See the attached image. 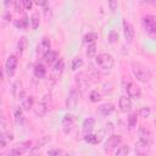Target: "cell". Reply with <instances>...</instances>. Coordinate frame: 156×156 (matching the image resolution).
Returning <instances> with one entry per match:
<instances>
[{
	"label": "cell",
	"mask_w": 156,
	"mask_h": 156,
	"mask_svg": "<svg viewBox=\"0 0 156 156\" xmlns=\"http://www.w3.org/2000/svg\"><path fill=\"white\" fill-rule=\"evenodd\" d=\"M44 60L48 62V63H55L58 58H57V52L55 50H50L48 51L45 55H44Z\"/></svg>",
	"instance_id": "cell-21"
},
{
	"label": "cell",
	"mask_w": 156,
	"mask_h": 156,
	"mask_svg": "<svg viewBox=\"0 0 156 156\" xmlns=\"http://www.w3.org/2000/svg\"><path fill=\"white\" fill-rule=\"evenodd\" d=\"M149 146H150V145H146V144H144V143H141V141H138V143L135 144V152H136V155L144 156V155L147 152Z\"/></svg>",
	"instance_id": "cell-19"
},
{
	"label": "cell",
	"mask_w": 156,
	"mask_h": 156,
	"mask_svg": "<svg viewBox=\"0 0 156 156\" xmlns=\"http://www.w3.org/2000/svg\"><path fill=\"white\" fill-rule=\"evenodd\" d=\"M63 69H65V61L62 60V58H58L55 63H54V67H52V73H51V78H54V79H57L61 74H62V72H63Z\"/></svg>",
	"instance_id": "cell-13"
},
{
	"label": "cell",
	"mask_w": 156,
	"mask_h": 156,
	"mask_svg": "<svg viewBox=\"0 0 156 156\" xmlns=\"http://www.w3.org/2000/svg\"><path fill=\"white\" fill-rule=\"evenodd\" d=\"M11 93L16 100H24V89H23V84L21 80L13 82L12 88H11Z\"/></svg>",
	"instance_id": "cell-10"
},
{
	"label": "cell",
	"mask_w": 156,
	"mask_h": 156,
	"mask_svg": "<svg viewBox=\"0 0 156 156\" xmlns=\"http://www.w3.org/2000/svg\"><path fill=\"white\" fill-rule=\"evenodd\" d=\"M82 66H83V60L80 57H74L71 62V69L72 71H76L78 68H80Z\"/></svg>",
	"instance_id": "cell-31"
},
{
	"label": "cell",
	"mask_w": 156,
	"mask_h": 156,
	"mask_svg": "<svg viewBox=\"0 0 156 156\" xmlns=\"http://www.w3.org/2000/svg\"><path fill=\"white\" fill-rule=\"evenodd\" d=\"M95 127V119L91 118V117H88L83 121V124H82V132L84 135H88V134H91L93 129Z\"/></svg>",
	"instance_id": "cell-15"
},
{
	"label": "cell",
	"mask_w": 156,
	"mask_h": 156,
	"mask_svg": "<svg viewBox=\"0 0 156 156\" xmlns=\"http://www.w3.org/2000/svg\"><path fill=\"white\" fill-rule=\"evenodd\" d=\"M74 123H76L74 116H72V115H65V117L62 119V129H63V133L65 134L71 133V130L74 127Z\"/></svg>",
	"instance_id": "cell-11"
},
{
	"label": "cell",
	"mask_w": 156,
	"mask_h": 156,
	"mask_svg": "<svg viewBox=\"0 0 156 156\" xmlns=\"http://www.w3.org/2000/svg\"><path fill=\"white\" fill-rule=\"evenodd\" d=\"M124 89H126L127 95H128L129 98L139 99V98L141 96V90H140V88H139L135 83H133V82H127V83L124 84Z\"/></svg>",
	"instance_id": "cell-8"
},
{
	"label": "cell",
	"mask_w": 156,
	"mask_h": 156,
	"mask_svg": "<svg viewBox=\"0 0 156 156\" xmlns=\"http://www.w3.org/2000/svg\"><path fill=\"white\" fill-rule=\"evenodd\" d=\"M118 106H119V110L122 111V112H129L130 111V108H132V101H130V99L128 98V96H121L119 98V100H118Z\"/></svg>",
	"instance_id": "cell-17"
},
{
	"label": "cell",
	"mask_w": 156,
	"mask_h": 156,
	"mask_svg": "<svg viewBox=\"0 0 156 156\" xmlns=\"http://www.w3.org/2000/svg\"><path fill=\"white\" fill-rule=\"evenodd\" d=\"M78 101H79V93L74 88H72L67 95V99H66V108L67 110L76 108V106L78 105Z\"/></svg>",
	"instance_id": "cell-5"
},
{
	"label": "cell",
	"mask_w": 156,
	"mask_h": 156,
	"mask_svg": "<svg viewBox=\"0 0 156 156\" xmlns=\"http://www.w3.org/2000/svg\"><path fill=\"white\" fill-rule=\"evenodd\" d=\"M141 24L149 37L156 39V16L146 15L141 18Z\"/></svg>",
	"instance_id": "cell-2"
},
{
	"label": "cell",
	"mask_w": 156,
	"mask_h": 156,
	"mask_svg": "<svg viewBox=\"0 0 156 156\" xmlns=\"http://www.w3.org/2000/svg\"><path fill=\"white\" fill-rule=\"evenodd\" d=\"M13 117L17 124H22L24 122V117H23V111L21 107H16L13 110Z\"/></svg>",
	"instance_id": "cell-22"
},
{
	"label": "cell",
	"mask_w": 156,
	"mask_h": 156,
	"mask_svg": "<svg viewBox=\"0 0 156 156\" xmlns=\"http://www.w3.org/2000/svg\"><path fill=\"white\" fill-rule=\"evenodd\" d=\"M95 62L102 69H111L113 67L115 60H113V57L110 54H105L104 52V54H99L95 57Z\"/></svg>",
	"instance_id": "cell-4"
},
{
	"label": "cell",
	"mask_w": 156,
	"mask_h": 156,
	"mask_svg": "<svg viewBox=\"0 0 156 156\" xmlns=\"http://www.w3.org/2000/svg\"><path fill=\"white\" fill-rule=\"evenodd\" d=\"M150 107H141V110H140V116L141 117H149L150 116Z\"/></svg>",
	"instance_id": "cell-37"
},
{
	"label": "cell",
	"mask_w": 156,
	"mask_h": 156,
	"mask_svg": "<svg viewBox=\"0 0 156 156\" xmlns=\"http://www.w3.org/2000/svg\"><path fill=\"white\" fill-rule=\"evenodd\" d=\"M138 136H139V141L150 145L152 143V134L149 129H146L145 127H140L138 130Z\"/></svg>",
	"instance_id": "cell-12"
},
{
	"label": "cell",
	"mask_w": 156,
	"mask_h": 156,
	"mask_svg": "<svg viewBox=\"0 0 156 156\" xmlns=\"http://www.w3.org/2000/svg\"><path fill=\"white\" fill-rule=\"evenodd\" d=\"M2 156H5V155H2Z\"/></svg>",
	"instance_id": "cell-45"
},
{
	"label": "cell",
	"mask_w": 156,
	"mask_h": 156,
	"mask_svg": "<svg viewBox=\"0 0 156 156\" xmlns=\"http://www.w3.org/2000/svg\"><path fill=\"white\" fill-rule=\"evenodd\" d=\"M26 45H27V40H26V38H24V37H21L20 40H18V43H17V52H18L20 55H22V52L24 51Z\"/></svg>",
	"instance_id": "cell-30"
},
{
	"label": "cell",
	"mask_w": 156,
	"mask_h": 156,
	"mask_svg": "<svg viewBox=\"0 0 156 156\" xmlns=\"http://www.w3.org/2000/svg\"><path fill=\"white\" fill-rule=\"evenodd\" d=\"M50 108V95H44L41 98V100L33 107V111L34 113L38 116V117H44L46 115V112L49 111Z\"/></svg>",
	"instance_id": "cell-3"
},
{
	"label": "cell",
	"mask_w": 156,
	"mask_h": 156,
	"mask_svg": "<svg viewBox=\"0 0 156 156\" xmlns=\"http://www.w3.org/2000/svg\"><path fill=\"white\" fill-rule=\"evenodd\" d=\"M117 41H118V33L116 30H110V33H108V43L115 44Z\"/></svg>",
	"instance_id": "cell-34"
},
{
	"label": "cell",
	"mask_w": 156,
	"mask_h": 156,
	"mask_svg": "<svg viewBox=\"0 0 156 156\" xmlns=\"http://www.w3.org/2000/svg\"><path fill=\"white\" fill-rule=\"evenodd\" d=\"M13 6H15V11L16 12H22L23 10H24V7H23V2H22V0L20 1V0H17V1H15L13 2Z\"/></svg>",
	"instance_id": "cell-35"
},
{
	"label": "cell",
	"mask_w": 156,
	"mask_h": 156,
	"mask_svg": "<svg viewBox=\"0 0 156 156\" xmlns=\"http://www.w3.org/2000/svg\"><path fill=\"white\" fill-rule=\"evenodd\" d=\"M130 67H132V72H133L134 77L139 82L147 83L151 79V72H150V69L146 66H144L143 63H140V62H132L130 63Z\"/></svg>",
	"instance_id": "cell-1"
},
{
	"label": "cell",
	"mask_w": 156,
	"mask_h": 156,
	"mask_svg": "<svg viewBox=\"0 0 156 156\" xmlns=\"http://www.w3.org/2000/svg\"><path fill=\"white\" fill-rule=\"evenodd\" d=\"M128 154H129V146L128 145H122L116 150L115 156H127Z\"/></svg>",
	"instance_id": "cell-29"
},
{
	"label": "cell",
	"mask_w": 156,
	"mask_h": 156,
	"mask_svg": "<svg viewBox=\"0 0 156 156\" xmlns=\"http://www.w3.org/2000/svg\"><path fill=\"white\" fill-rule=\"evenodd\" d=\"M22 107H23L24 111H29L30 108H33L34 107V98L32 95L26 96L24 100L22 101Z\"/></svg>",
	"instance_id": "cell-20"
},
{
	"label": "cell",
	"mask_w": 156,
	"mask_h": 156,
	"mask_svg": "<svg viewBox=\"0 0 156 156\" xmlns=\"http://www.w3.org/2000/svg\"><path fill=\"white\" fill-rule=\"evenodd\" d=\"M15 26H16L18 29H24V28H27V26H28V17H27V16H23L21 20L15 21Z\"/></svg>",
	"instance_id": "cell-27"
},
{
	"label": "cell",
	"mask_w": 156,
	"mask_h": 156,
	"mask_svg": "<svg viewBox=\"0 0 156 156\" xmlns=\"http://www.w3.org/2000/svg\"><path fill=\"white\" fill-rule=\"evenodd\" d=\"M108 6H110L111 11H115V10H117L118 2H117V1H110V2H108Z\"/></svg>",
	"instance_id": "cell-40"
},
{
	"label": "cell",
	"mask_w": 156,
	"mask_h": 156,
	"mask_svg": "<svg viewBox=\"0 0 156 156\" xmlns=\"http://www.w3.org/2000/svg\"><path fill=\"white\" fill-rule=\"evenodd\" d=\"M122 27H123V34H124V38H126V43L127 44H132L133 43V39H134V29H133V26L127 20H123L122 21Z\"/></svg>",
	"instance_id": "cell-9"
},
{
	"label": "cell",
	"mask_w": 156,
	"mask_h": 156,
	"mask_svg": "<svg viewBox=\"0 0 156 156\" xmlns=\"http://www.w3.org/2000/svg\"><path fill=\"white\" fill-rule=\"evenodd\" d=\"M17 68V57L15 55H10L5 62V72L7 77H12Z\"/></svg>",
	"instance_id": "cell-7"
},
{
	"label": "cell",
	"mask_w": 156,
	"mask_h": 156,
	"mask_svg": "<svg viewBox=\"0 0 156 156\" xmlns=\"http://www.w3.org/2000/svg\"><path fill=\"white\" fill-rule=\"evenodd\" d=\"M99 37H98V34L96 33H94V32H89V33H87L84 37H83V43L84 44H91V43H95V40L98 39Z\"/></svg>",
	"instance_id": "cell-23"
},
{
	"label": "cell",
	"mask_w": 156,
	"mask_h": 156,
	"mask_svg": "<svg viewBox=\"0 0 156 156\" xmlns=\"http://www.w3.org/2000/svg\"><path fill=\"white\" fill-rule=\"evenodd\" d=\"M85 55H87L89 58H91V57H94V56L96 55V44H95V43H91V44L88 45L87 51H85Z\"/></svg>",
	"instance_id": "cell-28"
},
{
	"label": "cell",
	"mask_w": 156,
	"mask_h": 156,
	"mask_svg": "<svg viewBox=\"0 0 156 156\" xmlns=\"http://www.w3.org/2000/svg\"><path fill=\"white\" fill-rule=\"evenodd\" d=\"M136 122H138L136 113H130L128 116V127H129V129H133L136 126Z\"/></svg>",
	"instance_id": "cell-32"
},
{
	"label": "cell",
	"mask_w": 156,
	"mask_h": 156,
	"mask_svg": "<svg viewBox=\"0 0 156 156\" xmlns=\"http://www.w3.org/2000/svg\"><path fill=\"white\" fill-rule=\"evenodd\" d=\"M113 111H115V105L111 104V102L102 104V105H100V106L98 107V113L101 115V116H104V117L111 115Z\"/></svg>",
	"instance_id": "cell-16"
},
{
	"label": "cell",
	"mask_w": 156,
	"mask_h": 156,
	"mask_svg": "<svg viewBox=\"0 0 156 156\" xmlns=\"http://www.w3.org/2000/svg\"><path fill=\"white\" fill-rule=\"evenodd\" d=\"M50 48H51V43H50L49 38L43 37V38H41V40H40V41H39V44H38V46H37V52L45 55L48 51H50V50H51Z\"/></svg>",
	"instance_id": "cell-14"
},
{
	"label": "cell",
	"mask_w": 156,
	"mask_h": 156,
	"mask_svg": "<svg viewBox=\"0 0 156 156\" xmlns=\"http://www.w3.org/2000/svg\"><path fill=\"white\" fill-rule=\"evenodd\" d=\"M107 130H108V134H111V132L113 130V124L112 123H107L106 124V133H107ZM112 135V134H111Z\"/></svg>",
	"instance_id": "cell-41"
},
{
	"label": "cell",
	"mask_w": 156,
	"mask_h": 156,
	"mask_svg": "<svg viewBox=\"0 0 156 156\" xmlns=\"http://www.w3.org/2000/svg\"><path fill=\"white\" fill-rule=\"evenodd\" d=\"M122 143V136L121 135H116V134H112L107 138L106 143H105V146H104V150L106 152H110L112 151L113 149H116L119 144Z\"/></svg>",
	"instance_id": "cell-6"
},
{
	"label": "cell",
	"mask_w": 156,
	"mask_h": 156,
	"mask_svg": "<svg viewBox=\"0 0 156 156\" xmlns=\"http://www.w3.org/2000/svg\"><path fill=\"white\" fill-rule=\"evenodd\" d=\"M154 123H155V126H156V118H155V121H154Z\"/></svg>",
	"instance_id": "cell-44"
},
{
	"label": "cell",
	"mask_w": 156,
	"mask_h": 156,
	"mask_svg": "<svg viewBox=\"0 0 156 156\" xmlns=\"http://www.w3.org/2000/svg\"><path fill=\"white\" fill-rule=\"evenodd\" d=\"M49 156H69V154L62 149H51L48 151Z\"/></svg>",
	"instance_id": "cell-25"
},
{
	"label": "cell",
	"mask_w": 156,
	"mask_h": 156,
	"mask_svg": "<svg viewBox=\"0 0 156 156\" xmlns=\"http://www.w3.org/2000/svg\"><path fill=\"white\" fill-rule=\"evenodd\" d=\"M37 5H39V6H45V7H46L48 2H46V1H37Z\"/></svg>",
	"instance_id": "cell-43"
},
{
	"label": "cell",
	"mask_w": 156,
	"mask_h": 156,
	"mask_svg": "<svg viewBox=\"0 0 156 156\" xmlns=\"http://www.w3.org/2000/svg\"><path fill=\"white\" fill-rule=\"evenodd\" d=\"M22 2H23V7H24V10H30L32 6H33V2L29 1V0H22Z\"/></svg>",
	"instance_id": "cell-39"
},
{
	"label": "cell",
	"mask_w": 156,
	"mask_h": 156,
	"mask_svg": "<svg viewBox=\"0 0 156 156\" xmlns=\"http://www.w3.org/2000/svg\"><path fill=\"white\" fill-rule=\"evenodd\" d=\"M46 74V68L43 63H37L34 67V76L37 78H44Z\"/></svg>",
	"instance_id": "cell-18"
},
{
	"label": "cell",
	"mask_w": 156,
	"mask_h": 156,
	"mask_svg": "<svg viewBox=\"0 0 156 156\" xmlns=\"http://www.w3.org/2000/svg\"><path fill=\"white\" fill-rule=\"evenodd\" d=\"M6 146V138L4 136V134L1 135V147H5Z\"/></svg>",
	"instance_id": "cell-42"
},
{
	"label": "cell",
	"mask_w": 156,
	"mask_h": 156,
	"mask_svg": "<svg viewBox=\"0 0 156 156\" xmlns=\"http://www.w3.org/2000/svg\"><path fill=\"white\" fill-rule=\"evenodd\" d=\"M10 20H11V15H10V12H9V11H5V13H4V16H2V27H5L6 23L10 22Z\"/></svg>",
	"instance_id": "cell-36"
},
{
	"label": "cell",
	"mask_w": 156,
	"mask_h": 156,
	"mask_svg": "<svg viewBox=\"0 0 156 156\" xmlns=\"http://www.w3.org/2000/svg\"><path fill=\"white\" fill-rule=\"evenodd\" d=\"M100 99H101V95H100V93H99L98 90H91V91H90V94H89V100H90L91 102H98V101H100Z\"/></svg>",
	"instance_id": "cell-33"
},
{
	"label": "cell",
	"mask_w": 156,
	"mask_h": 156,
	"mask_svg": "<svg viewBox=\"0 0 156 156\" xmlns=\"http://www.w3.org/2000/svg\"><path fill=\"white\" fill-rule=\"evenodd\" d=\"M21 155H22V150L20 149H12L7 154V156H21Z\"/></svg>",
	"instance_id": "cell-38"
},
{
	"label": "cell",
	"mask_w": 156,
	"mask_h": 156,
	"mask_svg": "<svg viewBox=\"0 0 156 156\" xmlns=\"http://www.w3.org/2000/svg\"><path fill=\"white\" fill-rule=\"evenodd\" d=\"M30 24H32V28L33 29H37L39 27V24H40V16H39V13L34 12L30 16Z\"/></svg>",
	"instance_id": "cell-26"
},
{
	"label": "cell",
	"mask_w": 156,
	"mask_h": 156,
	"mask_svg": "<svg viewBox=\"0 0 156 156\" xmlns=\"http://www.w3.org/2000/svg\"><path fill=\"white\" fill-rule=\"evenodd\" d=\"M84 141H87L88 144H98L101 141V136H98L95 134H88L84 135Z\"/></svg>",
	"instance_id": "cell-24"
}]
</instances>
